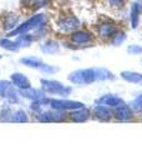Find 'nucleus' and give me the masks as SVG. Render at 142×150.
I'll use <instances>...</instances> for the list:
<instances>
[{"label": "nucleus", "mask_w": 142, "mask_h": 150, "mask_svg": "<svg viewBox=\"0 0 142 150\" xmlns=\"http://www.w3.org/2000/svg\"><path fill=\"white\" fill-rule=\"evenodd\" d=\"M41 90L45 94H51V95H60L63 98L69 96L72 93V88L64 85L63 83L58 80H49V79H41Z\"/></svg>", "instance_id": "1"}, {"label": "nucleus", "mask_w": 142, "mask_h": 150, "mask_svg": "<svg viewBox=\"0 0 142 150\" xmlns=\"http://www.w3.org/2000/svg\"><path fill=\"white\" fill-rule=\"evenodd\" d=\"M46 21V16L44 14H37L30 18L29 20H26L25 23L18 25L16 28H14L11 31H9V36H15V35H20V34H25V33L34 30V29H39Z\"/></svg>", "instance_id": "2"}, {"label": "nucleus", "mask_w": 142, "mask_h": 150, "mask_svg": "<svg viewBox=\"0 0 142 150\" xmlns=\"http://www.w3.org/2000/svg\"><path fill=\"white\" fill-rule=\"evenodd\" d=\"M69 80L75 85H90L96 81L95 79V69H79L69 75Z\"/></svg>", "instance_id": "3"}, {"label": "nucleus", "mask_w": 142, "mask_h": 150, "mask_svg": "<svg viewBox=\"0 0 142 150\" xmlns=\"http://www.w3.org/2000/svg\"><path fill=\"white\" fill-rule=\"evenodd\" d=\"M20 63L22 65H25V67H27V68L41 70V71L47 73V74H53L55 71H58V68L51 67V65L44 63L41 59L35 58V56H26V58H21L20 59Z\"/></svg>", "instance_id": "4"}, {"label": "nucleus", "mask_w": 142, "mask_h": 150, "mask_svg": "<svg viewBox=\"0 0 142 150\" xmlns=\"http://www.w3.org/2000/svg\"><path fill=\"white\" fill-rule=\"evenodd\" d=\"M36 118L41 123H60L66 119V112L63 110H42L37 112Z\"/></svg>", "instance_id": "5"}, {"label": "nucleus", "mask_w": 142, "mask_h": 150, "mask_svg": "<svg viewBox=\"0 0 142 150\" xmlns=\"http://www.w3.org/2000/svg\"><path fill=\"white\" fill-rule=\"evenodd\" d=\"M49 106L55 110H63V111L71 110L72 111V110L82 108L84 104L81 101H75V100H69V99H50Z\"/></svg>", "instance_id": "6"}, {"label": "nucleus", "mask_w": 142, "mask_h": 150, "mask_svg": "<svg viewBox=\"0 0 142 150\" xmlns=\"http://www.w3.org/2000/svg\"><path fill=\"white\" fill-rule=\"evenodd\" d=\"M0 96L11 103H19V93L11 81L0 80Z\"/></svg>", "instance_id": "7"}, {"label": "nucleus", "mask_w": 142, "mask_h": 150, "mask_svg": "<svg viewBox=\"0 0 142 150\" xmlns=\"http://www.w3.org/2000/svg\"><path fill=\"white\" fill-rule=\"evenodd\" d=\"M96 104L98 105H105L108 108H117L120 105H124L125 101L122 98L113 95V94H106V95H102L101 98H98L96 100Z\"/></svg>", "instance_id": "8"}, {"label": "nucleus", "mask_w": 142, "mask_h": 150, "mask_svg": "<svg viewBox=\"0 0 142 150\" xmlns=\"http://www.w3.org/2000/svg\"><path fill=\"white\" fill-rule=\"evenodd\" d=\"M113 116H115L118 121H129L132 119V116H134V110L131 109L130 105L124 104V105L115 108Z\"/></svg>", "instance_id": "9"}, {"label": "nucleus", "mask_w": 142, "mask_h": 150, "mask_svg": "<svg viewBox=\"0 0 142 150\" xmlns=\"http://www.w3.org/2000/svg\"><path fill=\"white\" fill-rule=\"evenodd\" d=\"M19 96L24 98V99H29V100H39L41 98L46 96L45 93L40 90V89H34V88H27V89H19L18 90Z\"/></svg>", "instance_id": "10"}, {"label": "nucleus", "mask_w": 142, "mask_h": 150, "mask_svg": "<svg viewBox=\"0 0 142 150\" xmlns=\"http://www.w3.org/2000/svg\"><path fill=\"white\" fill-rule=\"evenodd\" d=\"M93 115L95 118L100 121H108L113 116V111L108 106L105 105H96L93 108Z\"/></svg>", "instance_id": "11"}, {"label": "nucleus", "mask_w": 142, "mask_h": 150, "mask_svg": "<svg viewBox=\"0 0 142 150\" xmlns=\"http://www.w3.org/2000/svg\"><path fill=\"white\" fill-rule=\"evenodd\" d=\"M10 80H11V83L18 89H27V88H31L30 80L24 74H21V73H14L11 76H10Z\"/></svg>", "instance_id": "12"}, {"label": "nucleus", "mask_w": 142, "mask_h": 150, "mask_svg": "<svg viewBox=\"0 0 142 150\" xmlns=\"http://www.w3.org/2000/svg\"><path fill=\"white\" fill-rule=\"evenodd\" d=\"M59 26L65 31H70V30H74L76 28H79L80 21L76 16H66L59 21Z\"/></svg>", "instance_id": "13"}, {"label": "nucleus", "mask_w": 142, "mask_h": 150, "mask_svg": "<svg viewBox=\"0 0 142 150\" xmlns=\"http://www.w3.org/2000/svg\"><path fill=\"white\" fill-rule=\"evenodd\" d=\"M90 118V110L86 108H80V109L72 110L70 114V119L75 121V123H84V121L89 120Z\"/></svg>", "instance_id": "14"}, {"label": "nucleus", "mask_w": 142, "mask_h": 150, "mask_svg": "<svg viewBox=\"0 0 142 150\" xmlns=\"http://www.w3.org/2000/svg\"><path fill=\"white\" fill-rule=\"evenodd\" d=\"M93 69H95V79H96V81H106L115 79V75L108 69L105 68H93Z\"/></svg>", "instance_id": "15"}, {"label": "nucleus", "mask_w": 142, "mask_h": 150, "mask_svg": "<svg viewBox=\"0 0 142 150\" xmlns=\"http://www.w3.org/2000/svg\"><path fill=\"white\" fill-rule=\"evenodd\" d=\"M71 40L76 44H86L91 41V34L85 30H79V31H75L71 35Z\"/></svg>", "instance_id": "16"}, {"label": "nucleus", "mask_w": 142, "mask_h": 150, "mask_svg": "<svg viewBox=\"0 0 142 150\" xmlns=\"http://www.w3.org/2000/svg\"><path fill=\"white\" fill-rule=\"evenodd\" d=\"M121 78L124 79V80L129 81V83L140 84V85H142V74H141V73L126 70V71H122V73H121Z\"/></svg>", "instance_id": "17"}, {"label": "nucleus", "mask_w": 142, "mask_h": 150, "mask_svg": "<svg viewBox=\"0 0 142 150\" xmlns=\"http://www.w3.org/2000/svg\"><path fill=\"white\" fill-rule=\"evenodd\" d=\"M40 49L44 54H56L59 53L60 45L54 40H47L40 45Z\"/></svg>", "instance_id": "18"}, {"label": "nucleus", "mask_w": 142, "mask_h": 150, "mask_svg": "<svg viewBox=\"0 0 142 150\" xmlns=\"http://www.w3.org/2000/svg\"><path fill=\"white\" fill-rule=\"evenodd\" d=\"M97 33H98V35L102 36V38H110L116 33V28H115V25H112V24L103 23V24L98 25Z\"/></svg>", "instance_id": "19"}, {"label": "nucleus", "mask_w": 142, "mask_h": 150, "mask_svg": "<svg viewBox=\"0 0 142 150\" xmlns=\"http://www.w3.org/2000/svg\"><path fill=\"white\" fill-rule=\"evenodd\" d=\"M10 123H27L29 121V116L24 110H15L11 112V116L9 119Z\"/></svg>", "instance_id": "20"}, {"label": "nucleus", "mask_w": 142, "mask_h": 150, "mask_svg": "<svg viewBox=\"0 0 142 150\" xmlns=\"http://www.w3.org/2000/svg\"><path fill=\"white\" fill-rule=\"evenodd\" d=\"M140 10H141V5L138 3H135L131 8V24L132 28H137L138 26V15H140Z\"/></svg>", "instance_id": "21"}, {"label": "nucleus", "mask_w": 142, "mask_h": 150, "mask_svg": "<svg viewBox=\"0 0 142 150\" xmlns=\"http://www.w3.org/2000/svg\"><path fill=\"white\" fill-rule=\"evenodd\" d=\"M0 48L9 50V51H18L20 46L16 44V41H11L10 39L3 38V39H0Z\"/></svg>", "instance_id": "22"}, {"label": "nucleus", "mask_w": 142, "mask_h": 150, "mask_svg": "<svg viewBox=\"0 0 142 150\" xmlns=\"http://www.w3.org/2000/svg\"><path fill=\"white\" fill-rule=\"evenodd\" d=\"M18 21H19V16L16 15V14H10V15H6L5 20H4V28H5V29H11L13 30L14 28L16 26Z\"/></svg>", "instance_id": "23"}, {"label": "nucleus", "mask_w": 142, "mask_h": 150, "mask_svg": "<svg viewBox=\"0 0 142 150\" xmlns=\"http://www.w3.org/2000/svg\"><path fill=\"white\" fill-rule=\"evenodd\" d=\"M32 43V36L29 35L27 33H25V34H20L16 40V44L19 46H30Z\"/></svg>", "instance_id": "24"}, {"label": "nucleus", "mask_w": 142, "mask_h": 150, "mask_svg": "<svg viewBox=\"0 0 142 150\" xmlns=\"http://www.w3.org/2000/svg\"><path fill=\"white\" fill-rule=\"evenodd\" d=\"M125 40H126V33L124 31L116 30V33L112 35V45H115V46H120Z\"/></svg>", "instance_id": "25"}, {"label": "nucleus", "mask_w": 142, "mask_h": 150, "mask_svg": "<svg viewBox=\"0 0 142 150\" xmlns=\"http://www.w3.org/2000/svg\"><path fill=\"white\" fill-rule=\"evenodd\" d=\"M130 106L134 111H142V95H138L135 100L130 103Z\"/></svg>", "instance_id": "26"}, {"label": "nucleus", "mask_w": 142, "mask_h": 150, "mask_svg": "<svg viewBox=\"0 0 142 150\" xmlns=\"http://www.w3.org/2000/svg\"><path fill=\"white\" fill-rule=\"evenodd\" d=\"M11 112L13 110L10 109V108H4V109L1 110V112H0V120L1 121H9V119H10L11 116Z\"/></svg>", "instance_id": "27"}, {"label": "nucleus", "mask_w": 142, "mask_h": 150, "mask_svg": "<svg viewBox=\"0 0 142 150\" xmlns=\"http://www.w3.org/2000/svg\"><path fill=\"white\" fill-rule=\"evenodd\" d=\"M127 53L130 55H138L142 54V48L140 45H130L129 49H127Z\"/></svg>", "instance_id": "28"}, {"label": "nucleus", "mask_w": 142, "mask_h": 150, "mask_svg": "<svg viewBox=\"0 0 142 150\" xmlns=\"http://www.w3.org/2000/svg\"><path fill=\"white\" fill-rule=\"evenodd\" d=\"M125 1L126 0H108L110 5H112V6H122Z\"/></svg>", "instance_id": "29"}, {"label": "nucleus", "mask_w": 142, "mask_h": 150, "mask_svg": "<svg viewBox=\"0 0 142 150\" xmlns=\"http://www.w3.org/2000/svg\"><path fill=\"white\" fill-rule=\"evenodd\" d=\"M0 59H1V55H0Z\"/></svg>", "instance_id": "30"}, {"label": "nucleus", "mask_w": 142, "mask_h": 150, "mask_svg": "<svg viewBox=\"0 0 142 150\" xmlns=\"http://www.w3.org/2000/svg\"><path fill=\"white\" fill-rule=\"evenodd\" d=\"M141 63H142V60H141Z\"/></svg>", "instance_id": "31"}]
</instances>
